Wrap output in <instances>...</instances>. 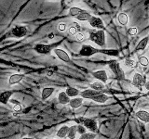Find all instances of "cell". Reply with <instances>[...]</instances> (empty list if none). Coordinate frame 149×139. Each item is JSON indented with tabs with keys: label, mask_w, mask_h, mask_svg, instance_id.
Here are the masks:
<instances>
[{
	"label": "cell",
	"mask_w": 149,
	"mask_h": 139,
	"mask_svg": "<svg viewBox=\"0 0 149 139\" xmlns=\"http://www.w3.org/2000/svg\"><path fill=\"white\" fill-rule=\"evenodd\" d=\"M52 73H53V72H52V71H50V70H49V71L48 72V73H47V74H48L49 76H51V75H52Z\"/></svg>",
	"instance_id": "cell-38"
},
{
	"label": "cell",
	"mask_w": 149,
	"mask_h": 139,
	"mask_svg": "<svg viewBox=\"0 0 149 139\" xmlns=\"http://www.w3.org/2000/svg\"><path fill=\"white\" fill-rule=\"evenodd\" d=\"M83 126L86 129L90 130L91 133H96L98 132V124L97 122L92 119H84L83 120Z\"/></svg>",
	"instance_id": "cell-6"
},
{
	"label": "cell",
	"mask_w": 149,
	"mask_h": 139,
	"mask_svg": "<svg viewBox=\"0 0 149 139\" xmlns=\"http://www.w3.org/2000/svg\"><path fill=\"white\" fill-rule=\"evenodd\" d=\"M54 53L55 55L57 56V58H60L62 61H64V62H71V58H70V56L68 55V53L66 51H64L61 48H55L54 49Z\"/></svg>",
	"instance_id": "cell-9"
},
{
	"label": "cell",
	"mask_w": 149,
	"mask_h": 139,
	"mask_svg": "<svg viewBox=\"0 0 149 139\" xmlns=\"http://www.w3.org/2000/svg\"><path fill=\"white\" fill-rule=\"evenodd\" d=\"M102 94L101 92H98V91H95L93 89H86L84 90L82 92L79 93V95H80V97H82V98H87V99H91L92 97H94L95 96H98Z\"/></svg>",
	"instance_id": "cell-11"
},
{
	"label": "cell",
	"mask_w": 149,
	"mask_h": 139,
	"mask_svg": "<svg viewBox=\"0 0 149 139\" xmlns=\"http://www.w3.org/2000/svg\"><path fill=\"white\" fill-rule=\"evenodd\" d=\"M11 35L14 37H17V38H22V37L25 36L28 32V30L25 26L22 25H17L15 27L12 28L11 30Z\"/></svg>",
	"instance_id": "cell-4"
},
{
	"label": "cell",
	"mask_w": 149,
	"mask_h": 139,
	"mask_svg": "<svg viewBox=\"0 0 149 139\" xmlns=\"http://www.w3.org/2000/svg\"><path fill=\"white\" fill-rule=\"evenodd\" d=\"M77 133V125H72V126L69 127L67 137L69 139H76Z\"/></svg>",
	"instance_id": "cell-25"
},
{
	"label": "cell",
	"mask_w": 149,
	"mask_h": 139,
	"mask_svg": "<svg viewBox=\"0 0 149 139\" xmlns=\"http://www.w3.org/2000/svg\"><path fill=\"white\" fill-rule=\"evenodd\" d=\"M90 25L93 28H96L98 30H104V21L101 18L99 17H95V16H91V18L88 21Z\"/></svg>",
	"instance_id": "cell-7"
},
{
	"label": "cell",
	"mask_w": 149,
	"mask_h": 139,
	"mask_svg": "<svg viewBox=\"0 0 149 139\" xmlns=\"http://www.w3.org/2000/svg\"><path fill=\"white\" fill-rule=\"evenodd\" d=\"M77 133L80 134V136H82V134H84V133H87V130H86V128L83 126V125H77Z\"/></svg>",
	"instance_id": "cell-33"
},
{
	"label": "cell",
	"mask_w": 149,
	"mask_h": 139,
	"mask_svg": "<svg viewBox=\"0 0 149 139\" xmlns=\"http://www.w3.org/2000/svg\"><path fill=\"white\" fill-rule=\"evenodd\" d=\"M97 53H100V50L90 45H83L79 50V56H82V57H91Z\"/></svg>",
	"instance_id": "cell-3"
},
{
	"label": "cell",
	"mask_w": 149,
	"mask_h": 139,
	"mask_svg": "<svg viewBox=\"0 0 149 139\" xmlns=\"http://www.w3.org/2000/svg\"><path fill=\"white\" fill-rule=\"evenodd\" d=\"M109 99V96L105 95V94H100L98 96H95L94 97H92L91 100L94 101V102H97V103H100V104H104L105 102Z\"/></svg>",
	"instance_id": "cell-20"
},
{
	"label": "cell",
	"mask_w": 149,
	"mask_h": 139,
	"mask_svg": "<svg viewBox=\"0 0 149 139\" xmlns=\"http://www.w3.org/2000/svg\"><path fill=\"white\" fill-rule=\"evenodd\" d=\"M146 95H147V96H149V92L147 93V94H146Z\"/></svg>",
	"instance_id": "cell-40"
},
{
	"label": "cell",
	"mask_w": 149,
	"mask_h": 139,
	"mask_svg": "<svg viewBox=\"0 0 149 139\" xmlns=\"http://www.w3.org/2000/svg\"><path fill=\"white\" fill-rule=\"evenodd\" d=\"M100 53H104L108 56H113V57H118L119 52L116 49H106V50H100Z\"/></svg>",
	"instance_id": "cell-27"
},
{
	"label": "cell",
	"mask_w": 149,
	"mask_h": 139,
	"mask_svg": "<svg viewBox=\"0 0 149 139\" xmlns=\"http://www.w3.org/2000/svg\"><path fill=\"white\" fill-rule=\"evenodd\" d=\"M53 45H43V44H37L35 45V51L39 54H49L50 51L52 50Z\"/></svg>",
	"instance_id": "cell-8"
},
{
	"label": "cell",
	"mask_w": 149,
	"mask_h": 139,
	"mask_svg": "<svg viewBox=\"0 0 149 139\" xmlns=\"http://www.w3.org/2000/svg\"><path fill=\"white\" fill-rule=\"evenodd\" d=\"M144 87H146V89L149 92V81H147L146 83V85H144Z\"/></svg>",
	"instance_id": "cell-37"
},
{
	"label": "cell",
	"mask_w": 149,
	"mask_h": 139,
	"mask_svg": "<svg viewBox=\"0 0 149 139\" xmlns=\"http://www.w3.org/2000/svg\"><path fill=\"white\" fill-rule=\"evenodd\" d=\"M118 21L120 25L126 26L128 24V22H129V17L125 12H120L118 14Z\"/></svg>",
	"instance_id": "cell-21"
},
{
	"label": "cell",
	"mask_w": 149,
	"mask_h": 139,
	"mask_svg": "<svg viewBox=\"0 0 149 139\" xmlns=\"http://www.w3.org/2000/svg\"><path fill=\"white\" fill-rule=\"evenodd\" d=\"M76 38L77 41L81 42L85 39V35H84V34H82V32H77V34L76 35Z\"/></svg>",
	"instance_id": "cell-35"
},
{
	"label": "cell",
	"mask_w": 149,
	"mask_h": 139,
	"mask_svg": "<svg viewBox=\"0 0 149 139\" xmlns=\"http://www.w3.org/2000/svg\"><path fill=\"white\" fill-rule=\"evenodd\" d=\"M96 136H97L96 133L90 132V133H86L82 134V136H80V137H79L78 139H95Z\"/></svg>",
	"instance_id": "cell-29"
},
{
	"label": "cell",
	"mask_w": 149,
	"mask_h": 139,
	"mask_svg": "<svg viewBox=\"0 0 149 139\" xmlns=\"http://www.w3.org/2000/svg\"><path fill=\"white\" fill-rule=\"evenodd\" d=\"M128 32H129L130 35L134 36V35H136L138 34V29L136 27H132V28H130V29H129Z\"/></svg>",
	"instance_id": "cell-34"
},
{
	"label": "cell",
	"mask_w": 149,
	"mask_h": 139,
	"mask_svg": "<svg viewBox=\"0 0 149 139\" xmlns=\"http://www.w3.org/2000/svg\"><path fill=\"white\" fill-rule=\"evenodd\" d=\"M92 76L95 79H97L98 81L102 83H106L107 80H108V76H107V73L104 70H101V71H97L92 72Z\"/></svg>",
	"instance_id": "cell-10"
},
{
	"label": "cell",
	"mask_w": 149,
	"mask_h": 139,
	"mask_svg": "<svg viewBox=\"0 0 149 139\" xmlns=\"http://www.w3.org/2000/svg\"><path fill=\"white\" fill-rule=\"evenodd\" d=\"M68 131H69V127L67 126V125H63V126H62L57 131V133H56V136H57L58 138L63 139V138L67 136Z\"/></svg>",
	"instance_id": "cell-19"
},
{
	"label": "cell",
	"mask_w": 149,
	"mask_h": 139,
	"mask_svg": "<svg viewBox=\"0 0 149 139\" xmlns=\"http://www.w3.org/2000/svg\"><path fill=\"white\" fill-rule=\"evenodd\" d=\"M58 100L60 104L66 105V104H69V102L71 99H70V97L66 95L65 92H60L58 95Z\"/></svg>",
	"instance_id": "cell-17"
},
{
	"label": "cell",
	"mask_w": 149,
	"mask_h": 139,
	"mask_svg": "<svg viewBox=\"0 0 149 139\" xmlns=\"http://www.w3.org/2000/svg\"><path fill=\"white\" fill-rule=\"evenodd\" d=\"M149 43V36H146L139 42L136 45V51H143L146 48V46Z\"/></svg>",
	"instance_id": "cell-16"
},
{
	"label": "cell",
	"mask_w": 149,
	"mask_h": 139,
	"mask_svg": "<svg viewBox=\"0 0 149 139\" xmlns=\"http://www.w3.org/2000/svg\"><path fill=\"white\" fill-rule=\"evenodd\" d=\"M83 104V98L82 97H74L69 102V106L72 109H77Z\"/></svg>",
	"instance_id": "cell-15"
},
{
	"label": "cell",
	"mask_w": 149,
	"mask_h": 139,
	"mask_svg": "<svg viewBox=\"0 0 149 139\" xmlns=\"http://www.w3.org/2000/svg\"><path fill=\"white\" fill-rule=\"evenodd\" d=\"M88 39L91 42L95 43L97 45L101 46V47H104L105 46V32L104 30H98L95 32H91Z\"/></svg>",
	"instance_id": "cell-1"
},
{
	"label": "cell",
	"mask_w": 149,
	"mask_h": 139,
	"mask_svg": "<svg viewBox=\"0 0 149 139\" xmlns=\"http://www.w3.org/2000/svg\"><path fill=\"white\" fill-rule=\"evenodd\" d=\"M22 108H23V106H22L21 103H19V104H16L13 106V110H14V112L21 113L22 110Z\"/></svg>",
	"instance_id": "cell-32"
},
{
	"label": "cell",
	"mask_w": 149,
	"mask_h": 139,
	"mask_svg": "<svg viewBox=\"0 0 149 139\" xmlns=\"http://www.w3.org/2000/svg\"><path fill=\"white\" fill-rule=\"evenodd\" d=\"M108 66L118 81L125 80V72L123 71V69L120 67V64L118 61H116V60H110Z\"/></svg>",
	"instance_id": "cell-2"
},
{
	"label": "cell",
	"mask_w": 149,
	"mask_h": 139,
	"mask_svg": "<svg viewBox=\"0 0 149 139\" xmlns=\"http://www.w3.org/2000/svg\"><path fill=\"white\" fill-rule=\"evenodd\" d=\"M139 63L143 67H147L149 65V59L146 56H141V57L139 58Z\"/></svg>",
	"instance_id": "cell-30"
},
{
	"label": "cell",
	"mask_w": 149,
	"mask_h": 139,
	"mask_svg": "<svg viewBox=\"0 0 149 139\" xmlns=\"http://www.w3.org/2000/svg\"><path fill=\"white\" fill-rule=\"evenodd\" d=\"M23 78H24V74H22V73L12 74V75L8 78V85H16V83H19Z\"/></svg>",
	"instance_id": "cell-12"
},
{
	"label": "cell",
	"mask_w": 149,
	"mask_h": 139,
	"mask_svg": "<svg viewBox=\"0 0 149 139\" xmlns=\"http://www.w3.org/2000/svg\"><path fill=\"white\" fill-rule=\"evenodd\" d=\"M13 95L12 91H6L4 93H1L0 94V103L2 104H8V102L10 98V96Z\"/></svg>",
	"instance_id": "cell-18"
},
{
	"label": "cell",
	"mask_w": 149,
	"mask_h": 139,
	"mask_svg": "<svg viewBox=\"0 0 149 139\" xmlns=\"http://www.w3.org/2000/svg\"><path fill=\"white\" fill-rule=\"evenodd\" d=\"M136 117L143 122L149 123V112L146 110H139L136 112Z\"/></svg>",
	"instance_id": "cell-13"
},
{
	"label": "cell",
	"mask_w": 149,
	"mask_h": 139,
	"mask_svg": "<svg viewBox=\"0 0 149 139\" xmlns=\"http://www.w3.org/2000/svg\"><path fill=\"white\" fill-rule=\"evenodd\" d=\"M146 83V79H144V77L142 74H140L139 72L134 73L133 78H132V85L134 87L138 88V89H141L142 86H144Z\"/></svg>",
	"instance_id": "cell-5"
},
{
	"label": "cell",
	"mask_w": 149,
	"mask_h": 139,
	"mask_svg": "<svg viewBox=\"0 0 149 139\" xmlns=\"http://www.w3.org/2000/svg\"><path fill=\"white\" fill-rule=\"evenodd\" d=\"M77 32H78V28H77L76 26H71L68 30V32L71 35H77Z\"/></svg>",
	"instance_id": "cell-31"
},
{
	"label": "cell",
	"mask_w": 149,
	"mask_h": 139,
	"mask_svg": "<svg viewBox=\"0 0 149 139\" xmlns=\"http://www.w3.org/2000/svg\"><path fill=\"white\" fill-rule=\"evenodd\" d=\"M65 93H66V95L69 96V97H77V96L79 95V90L77 89V88L74 87H67L66 90H65Z\"/></svg>",
	"instance_id": "cell-22"
},
{
	"label": "cell",
	"mask_w": 149,
	"mask_h": 139,
	"mask_svg": "<svg viewBox=\"0 0 149 139\" xmlns=\"http://www.w3.org/2000/svg\"><path fill=\"white\" fill-rule=\"evenodd\" d=\"M90 86H91V89H93V90L98 91V92H101L105 88L104 83H102L101 82H94V83H91Z\"/></svg>",
	"instance_id": "cell-24"
},
{
	"label": "cell",
	"mask_w": 149,
	"mask_h": 139,
	"mask_svg": "<svg viewBox=\"0 0 149 139\" xmlns=\"http://www.w3.org/2000/svg\"><path fill=\"white\" fill-rule=\"evenodd\" d=\"M91 18V14L90 12H88L86 10H84L82 13H80L79 15L77 17V21H88Z\"/></svg>",
	"instance_id": "cell-23"
},
{
	"label": "cell",
	"mask_w": 149,
	"mask_h": 139,
	"mask_svg": "<svg viewBox=\"0 0 149 139\" xmlns=\"http://www.w3.org/2000/svg\"><path fill=\"white\" fill-rule=\"evenodd\" d=\"M84 11V9H82V8H77V7H73V8H70V10H69V14L71 16H73V17H77L79 14L80 13H82Z\"/></svg>",
	"instance_id": "cell-26"
},
{
	"label": "cell",
	"mask_w": 149,
	"mask_h": 139,
	"mask_svg": "<svg viewBox=\"0 0 149 139\" xmlns=\"http://www.w3.org/2000/svg\"><path fill=\"white\" fill-rule=\"evenodd\" d=\"M54 91H55L54 87H45L44 89L42 90V93H41V98H42V100L48 99L49 97L53 94Z\"/></svg>",
	"instance_id": "cell-14"
},
{
	"label": "cell",
	"mask_w": 149,
	"mask_h": 139,
	"mask_svg": "<svg viewBox=\"0 0 149 139\" xmlns=\"http://www.w3.org/2000/svg\"><path fill=\"white\" fill-rule=\"evenodd\" d=\"M22 139H34V138H33V137H23Z\"/></svg>",
	"instance_id": "cell-39"
},
{
	"label": "cell",
	"mask_w": 149,
	"mask_h": 139,
	"mask_svg": "<svg viewBox=\"0 0 149 139\" xmlns=\"http://www.w3.org/2000/svg\"><path fill=\"white\" fill-rule=\"evenodd\" d=\"M125 65L127 67H129V68H135L137 66V62L135 61L134 59H132V58H127L125 59Z\"/></svg>",
	"instance_id": "cell-28"
},
{
	"label": "cell",
	"mask_w": 149,
	"mask_h": 139,
	"mask_svg": "<svg viewBox=\"0 0 149 139\" xmlns=\"http://www.w3.org/2000/svg\"><path fill=\"white\" fill-rule=\"evenodd\" d=\"M66 24L65 23H60V24L58 25V29L60 32H64L65 30H66Z\"/></svg>",
	"instance_id": "cell-36"
}]
</instances>
